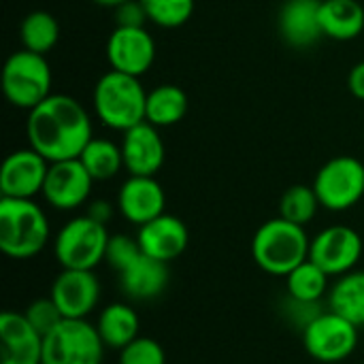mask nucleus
I'll use <instances>...</instances> for the list:
<instances>
[{
  "label": "nucleus",
  "mask_w": 364,
  "mask_h": 364,
  "mask_svg": "<svg viewBox=\"0 0 364 364\" xmlns=\"http://www.w3.org/2000/svg\"><path fill=\"white\" fill-rule=\"evenodd\" d=\"M188 113V94L179 85L162 83L147 92V107H145V122L154 124L156 128L179 124Z\"/></svg>",
  "instance_id": "b1692460"
},
{
  "label": "nucleus",
  "mask_w": 364,
  "mask_h": 364,
  "mask_svg": "<svg viewBox=\"0 0 364 364\" xmlns=\"http://www.w3.org/2000/svg\"><path fill=\"white\" fill-rule=\"evenodd\" d=\"M149 21L160 28H179L194 13V0H141Z\"/></svg>",
  "instance_id": "c85d7f7f"
},
{
  "label": "nucleus",
  "mask_w": 364,
  "mask_h": 364,
  "mask_svg": "<svg viewBox=\"0 0 364 364\" xmlns=\"http://www.w3.org/2000/svg\"><path fill=\"white\" fill-rule=\"evenodd\" d=\"M19 34H21L23 49L45 55L47 51H51L55 47V43L60 38V26L51 13L32 11L23 17Z\"/></svg>",
  "instance_id": "bb28decb"
},
{
  "label": "nucleus",
  "mask_w": 364,
  "mask_h": 364,
  "mask_svg": "<svg viewBox=\"0 0 364 364\" xmlns=\"http://www.w3.org/2000/svg\"><path fill=\"white\" fill-rule=\"evenodd\" d=\"M0 364H43V337L23 314L4 311L0 316Z\"/></svg>",
  "instance_id": "a211bd4d"
},
{
  "label": "nucleus",
  "mask_w": 364,
  "mask_h": 364,
  "mask_svg": "<svg viewBox=\"0 0 364 364\" xmlns=\"http://www.w3.org/2000/svg\"><path fill=\"white\" fill-rule=\"evenodd\" d=\"M113 205L111 203H107V200H94L90 207H87V213L85 215H90L92 220H96V222H100V224H105L107 226V222L113 218Z\"/></svg>",
  "instance_id": "72a5a7b5"
},
{
  "label": "nucleus",
  "mask_w": 364,
  "mask_h": 364,
  "mask_svg": "<svg viewBox=\"0 0 364 364\" xmlns=\"http://www.w3.org/2000/svg\"><path fill=\"white\" fill-rule=\"evenodd\" d=\"M45 160L32 147L9 154L0 168V192L4 198H34L43 194V186L49 171Z\"/></svg>",
  "instance_id": "ddd939ff"
},
{
  "label": "nucleus",
  "mask_w": 364,
  "mask_h": 364,
  "mask_svg": "<svg viewBox=\"0 0 364 364\" xmlns=\"http://www.w3.org/2000/svg\"><path fill=\"white\" fill-rule=\"evenodd\" d=\"M171 282L168 262L156 260L147 254H141L128 269L119 273L122 292L134 301L158 299Z\"/></svg>",
  "instance_id": "aec40b11"
},
{
  "label": "nucleus",
  "mask_w": 364,
  "mask_h": 364,
  "mask_svg": "<svg viewBox=\"0 0 364 364\" xmlns=\"http://www.w3.org/2000/svg\"><path fill=\"white\" fill-rule=\"evenodd\" d=\"M328 309L350 320L358 328L364 326V271H350L328 290Z\"/></svg>",
  "instance_id": "5701e85b"
},
{
  "label": "nucleus",
  "mask_w": 364,
  "mask_h": 364,
  "mask_svg": "<svg viewBox=\"0 0 364 364\" xmlns=\"http://www.w3.org/2000/svg\"><path fill=\"white\" fill-rule=\"evenodd\" d=\"M320 21L324 36L352 41L364 30V9L358 0H322Z\"/></svg>",
  "instance_id": "4be33fe9"
},
{
  "label": "nucleus",
  "mask_w": 364,
  "mask_h": 364,
  "mask_svg": "<svg viewBox=\"0 0 364 364\" xmlns=\"http://www.w3.org/2000/svg\"><path fill=\"white\" fill-rule=\"evenodd\" d=\"M23 316H26V320L32 324V328H34L41 337H45L47 333H51V331L64 320L62 311L58 309V305L53 303L51 296L32 301V303L26 307Z\"/></svg>",
  "instance_id": "7c9ffc66"
},
{
  "label": "nucleus",
  "mask_w": 364,
  "mask_h": 364,
  "mask_svg": "<svg viewBox=\"0 0 364 364\" xmlns=\"http://www.w3.org/2000/svg\"><path fill=\"white\" fill-rule=\"evenodd\" d=\"M311 239L305 226L292 224L284 218L264 222L252 239L254 262L269 275L288 277L299 264L309 260Z\"/></svg>",
  "instance_id": "7ed1b4c3"
},
{
  "label": "nucleus",
  "mask_w": 364,
  "mask_h": 364,
  "mask_svg": "<svg viewBox=\"0 0 364 364\" xmlns=\"http://www.w3.org/2000/svg\"><path fill=\"white\" fill-rule=\"evenodd\" d=\"M360 235L343 224L328 226L311 239L309 260L318 264L326 275L341 277L356 269L363 258Z\"/></svg>",
  "instance_id": "9d476101"
},
{
  "label": "nucleus",
  "mask_w": 364,
  "mask_h": 364,
  "mask_svg": "<svg viewBox=\"0 0 364 364\" xmlns=\"http://www.w3.org/2000/svg\"><path fill=\"white\" fill-rule=\"evenodd\" d=\"M145 21H149L141 0H128L115 9V26L119 28H145Z\"/></svg>",
  "instance_id": "473e14b6"
},
{
  "label": "nucleus",
  "mask_w": 364,
  "mask_h": 364,
  "mask_svg": "<svg viewBox=\"0 0 364 364\" xmlns=\"http://www.w3.org/2000/svg\"><path fill=\"white\" fill-rule=\"evenodd\" d=\"M348 87L356 98L364 100V62H358L356 66H352L350 77H348Z\"/></svg>",
  "instance_id": "f704fd0d"
},
{
  "label": "nucleus",
  "mask_w": 364,
  "mask_h": 364,
  "mask_svg": "<svg viewBox=\"0 0 364 364\" xmlns=\"http://www.w3.org/2000/svg\"><path fill=\"white\" fill-rule=\"evenodd\" d=\"M141 320L132 305L128 303H111L107 305L96 320V331L109 350H124L128 343H132L139 335Z\"/></svg>",
  "instance_id": "412c9836"
},
{
  "label": "nucleus",
  "mask_w": 364,
  "mask_h": 364,
  "mask_svg": "<svg viewBox=\"0 0 364 364\" xmlns=\"http://www.w3.org/2000/svg\"><path fill=\"white\" fill-rule=\"evenodd\" d=\"M109 239L111 235L105 224L90 215H79L58 230L53 239V254L62 269L94 271L107 256Z\"/></svg>",
  "instance_id": "39448f33"
},
{
  "label": "nucleus",
  "mask_w": 364,
  "mask_h": 364,
  "mask_svg": "<svg viewBox=\"0 0 364 364\" xmlns=\"http://www.w3.org/2000/svg\"><path fill=\"white\" fill-rule=\"evenodd\" d=\"M92 175L79 158L51 162L43 186V198L58 211H73L90 198Z\"/></svg>",
  "instance_id": "9b49d317"
},
{
  "label": "nucleus",
  "mask_w": 364,
  "mask_h": 364,
  "mask_svg": "<svg viewBox=\"0 0 364 364\" xmlns=\"http://www.w3.org/2000/svg\"><path fill=\"white\" fill-rule=\"evenodd\" d=\"M122 156L124 168L130 175L156 177L164 164V143L158 128L149 122H141L139 126L126 130L122 139Z\"/></svg>",
  "instance_id": "dca6fc26"
},
{
  "label": "nucleus",
  "mask_w": 364,
  "mask_h": 364,
  "mask_svg": "<svg viewBox=\"0 0 364 364\" xmlns=\"http://www.w3.org/2000/svg\"><path fill=\"white\" fill-rule=\"evenodd\" d=\"M107 60L111 64V70L141 77L151 68L156 60L154 36L145 28L115 26L107 41Z\"/></svg>",
  "instance_id": "4468645a"
},
{
  "label": "nucleus",
  "mask_w": 364,
  "mask_h": 364,
  "mask_svg": "<svg viewBox=\"0 0 364 364\" xmlns=\"http://www.w3.org/2000/svg\"><path fill=\"white\" fill-rule=\"evenodd\" d=\"M26 134L30 147L49 162L79 158L94 139L85 107L66 94H51L28 111Z\"/></svg>",
  "instance_id": "f257e3e1"
},
{
  "label": "nucleus",
  "mask_w": 364,
  "mask_h": 364,
  "mask_svg": "<svg viewBox=\"0 0 364 364\" xmlns=\"http://www.w3.org/2000/svg\"><path fill=\"white\" fill-rule=\"evenodd\" d=\"M119 364H166L164 348L151 337H136L119 350Z\"/></svg>",
  "instance_id": "c756f323"
},
{
  "label": "nucleus",
  "mask_w": 364,
  "mask_h": 364,
  "mask_svg": "<svg viewBox=\"0 0 364 364\" xmlns=\"http://www.w3.org/2000/svg\"><path fill=\"white\" fill-rule=\"evenodd\" d=\"M49 220L34 198H0V250L13 260L38 256L49 243Z\"/></svg>",
  "instance_id": "f03ea898"
},
{
  "label": "nucleus",
  "mask_w": 364,
  "mask_h": 364,
  "mask_svg": "<svg viewBox=\"0 0 364 364\" xmlns=\"http://www.w3.org/2000/svg\"><path fill=\"white\" fill-rule=\"evenodd\" d=\"M105 343L96 324L62 320L43 337V364H102Z\"/></svg>",
  "instance_id": "0eeeda50"
},
{
  "label": "nucleus",
  "mask_w": 364,
  "mask_h": 364,
  "mask_svg": "<svg viewBox=\"0 0 364 364\" xmlns=\"http://www.w3.org/2000/svg\"><path fill=\"white\" fill-rule=\"evenodd\" d=\"M166 196L156 177L130 175L117 192L119 213L134 226H143L164 213Z\"/></svg>",
  "instance_id": "2eb2a0df"
},
{
  "label": "nucleus",
  "mask_w": 364,
  "mask_h": 364,
  "mask_svg": "<svg viewBox=\"0 0 364 364\" xmlns=\"http://www.w3.org/2000/svg\"><path fill=\"white\" fill-rule=\"evenodd\" d=\"M147 92L139 77L109 70L94 87V111L98 119L113 130H130L145 122Z\"/></svg>",
  "instance_id": "20e7f679"
},
{
  "label": "nucleus",
  "mask_w": 364,
  "mask_h": 364,
  "mask_svg": "<svg viewBox=\"0 0 364 364\" xmlns=\"http://www.w3.org/2000/svg\"><path fill=\"white\" fill-rule=\"evenodd\" d=\"M136 241L143 254L162 262H173L188 250L190 232L177 215L162 213L160 218L139 226Z\"/></svg>",
  "instance_id": "f3484780"
},
{
  "label": "nucleus",
  "mask_w": 364,
  "mask_h": 364,
  "mask_svg": "<svg viewBox=\"0 0 364 364\" xmlns=\"http://www.w3.org/2000/svg\"><path fill=\"white\" fill-rule=\"evenodd\" d=\"M320 205L328 211H348L364 196V164L354 156L328 160L314 179Z\"/></svg>",
  "instance_id": "6e6552de"
},
{
  "label": "nucleus",
  "mask_w": 364,
  "mask_h": 364,
  "mask_svg": "<svg viewBox=\"0 0 364 364\" xmlns=\"http://www.w3.org/2000/svg\"><path fill=\"white\" fill-rule=\"evenodd\" d=\"M141 245L136 239L128 237V235H111L109 245H107V256L105 262L115 271L122 273L124 269H128L139 256H141Z\"/></svg>",
  "instance_id": "2f4dec72"
},
{
  "label": "nucleus",
  "mask_w": 364,
  "mask_h": 364,
  "mask_svg": "<svg viewBox=\"0 0 364 364\" xmlns=\"http://www.w3.org/2000/svg\"><path fill=\"white\" fill-rule=\"evenodd\" d=\"M94 4H98V6H109V9H117L119 4H124V2H128V0H92Z\"/></svg>",
  "instance_id": "c9c22d12"
},
{
  "label": "nucleus",
  "mask_w": 364,
  "mask_h": 364,
  "mask_svg": "<svg viewBox=\"0 0 364 364\" xmlns=\"http://www.w3.org/2000/svg\"><path fill=\"white\" fill-rule=\"evenodd\" d=\"M51 299L64 320H85L100 301V282L94 271L62 269L51 284Z\"/></svg>",
  "instance_id": "f8f14e48"
},
{
  "label": "nucleus",
  "mask_w": 364,
  "mask_h": 364,
  "mask_svg": "<svg viewBox=\"0 0 364 364\" xmlns=\"http://www.w3.org/2000/svg\"><path fill=\"white\" fill-rule=\"evenodd\" d=\"M320 198L314 190V186H292L284 192L282 200H279V218L299 224V226H307L318 209H320Z\"/></svg>",
  "instance_id": "cd10ccee"
},
{
  "label": "nucleus",
  "mask_w": 364,
  "mask_h": 364,
  "mask_svg": "<svg viewBox=\"0 0 364 364\" xmlns=\"http://www.w3.org/2000/svg\"><path fill=\"white\" fill-rule=\"evenodd\" d=\"M303 346L318 363H341L358 346V326L335 311H322L303 328Z\"/></svg>",
  "instance_id": "1a4fd4ad"
},
{
  "label": "nucleus",
  "mask_w": 364,
  "mask_h": 364,
  "mask_svg": "<svg viewBox=\"0 0 364 364\" xmlns=\"http://www.w3.org/2000/svg\"><path fill=\"white\" fill-rule=\"evenodd\" d=\"M79 160L94 181H109L119 173V168H124L122 145H115L109 139H92L81 151Z\"/></svg>",
  "instance_id": "393cba45"
},
{
  "label": "nucleus",
  "mask_w": 364,
  "mask_h": 364,
  "mask_svg": "<svg viewBox=\"0 0 364 364\" xmlns=\"http://www.w3.org/2000/svg\"><path fill=\"white\" fill-rule=\"evenodd\" d=\"M2 90L17 109L32 111L41 105L51 96V68L45 55L28 49L11 53L2 68Z\"/></svg>",
  "instance_id": "423d86ee"
},
{
  "label": "nucleus",
  "mask_w": 364,
  "mask_h": 364,
  "mask_svg": "<svg viewBox=\"0 0 364 364\" xmlns=\"http://www.w3.org/2000/svg\"><path fill=\"white\" fill-rule=\"evenodd\" d=\"M320 9L322 0H286L279 11L282 38L296 49L316 45L324 36Z\"/></svg>",
  "instance_id": "6ab92c4d"
},
{
  "label": "nucleus",
  "mask_w": 364,
  "mask_h": 364,
  "mask_svg": "<svg viewBox=\"0 0 364 364\" xmlns=\"http://www.w3.org/2000/svg\"><path fill=\"white\" fill-rule=\"evenodd\" d=\"M328 277L318 264L305 260L286 277L288 296L299 303H320L328 292Z\"/></svg>",
  "instance_id": "a878e982"
}]
</instances>
